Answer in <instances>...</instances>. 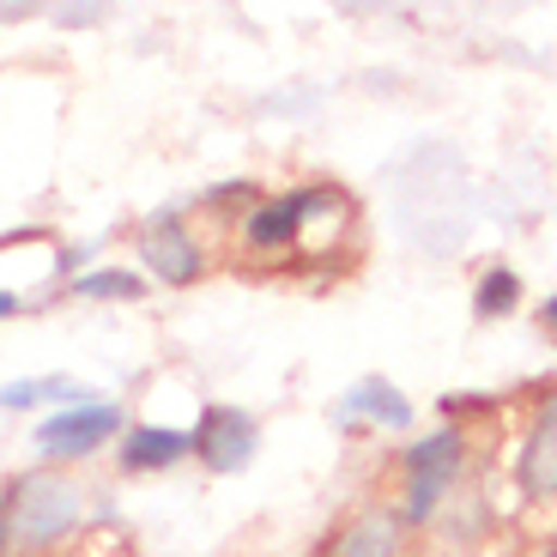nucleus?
I'll list each match as a JSON object with an SVG mask.
<instances>
[{"label": "nucleus", "instance_id": "5", "mask_svg": "<svg viewBox=\"0 0 557 557\" xmlns=\"http://www.w3.org/2000/svg\"><path fill=\"white\" fill-rule=\"evenodd\" d=\"M188 436H195V460L207 467L212 479L243 473V467L255 460V448H261V424H255V412H243V406H231V400L200 406L195 424H188Z\"/></svg>", "mask_w": 557, "mask_h": 557}, {"label": "nucleus", "instance_id": "17", "mask_svg": "<svg viewBox=\"0 0 557 557\" xmlns=\"http://www.w3.org/2000/svg\"><path fill=\"white\" fill-rule=\"evenodd\" d=\"M540 321H545V334L557 339V292H552V297H545V304H540Z\"/></svg>", "mask_w": 557, "mask_h": 557}, {"label": "nucleus", "instance_id": "11", "mask_svg": "<svg viewBox=\"0 0 557 557\" xmlns=\"http://www.w3.org/2000/svg\"><path fill=\"white\" fill-rule=\"evenodd\" d=\"M61 297H73V304H139L146 297V273L139 267H85V273H73L67 285H61Z\"/></svg>", "mask_w": 557, "mask_h": 557}, {"label": "nucleus", "instance_id": "14", "mask_svg": "<svg viewBox=\"0 0 557 557\" xmlns=\"http://www.w3.org/2000/svg\"><path fill=\"white\" fill-rule=\"evenodd\" d=\"M42 7H30V0H0V25H18V18H37Z\"/></svg>", "mask_w": 557, "mask_h": 557}, {"label": "nucleus", "instance_id": "13", "mask_svg": "<svg viewBox=\"0 0 557 557\" xmlns=\"http://www.w3.org/2000/svg\"><path fill=\"white\" fill-rule=\"evenodd\" d=\"M473 309L485 321L521 309V273H516V267H485V278H479V292H473Z\"/></svg>", "mask_w": 557, "mask_h": 557}, {"label": "nucleus", "instance_id": "4", "mask_svg": "<svg viewBox=\"0 0 557 557\" xmlns=\"http://www.w3.org/2000/svg\"><path fill=\"white\" fill-rule=\"evenodd\" d=\"M134 255L146 285H170V292H188L207 278V243L195 237V219L188 212H152V219L134 224Z\"/></svg>", "mask_w": 557, "mask_h": 557}, {"label": "nucleus", "instance_id": "8", "mask_svg": "<svg viewBox=\"0 0 557 557\" xmlns=\"http://www.w3.org/2000/svg\"><path fill=\"white\" fill-rule=\"evenodd\" d=\"M406 533L412 528L400 521V509H388V503H363L358 516L327 540V557H412Z\"/></svg>", "mask_w": 557, "mask_h": 557}, {"label": "nucleus", "instance_id": "7", "mask_svg": "<svg viewBox=\"0 0 557 557\" xmlns=\"http://www.w3.org/2000/svg\"><path fill=\"white\" fill-rule=\"evenodd\" d=\"M195 455V436L182 424H152V418H127L122 443H115V467L127 479H146V473H170L182 460Z\"/></svg>", "mask_w": 557, "mask_h": 557}, {"label": "nucleus", "instance_id": "1", "mask_svg": "<svg viewBox=\"0 0 557 557\" xmlns=\"http://www.w3.org/2000/svg\"><path fill=\"white\" fill-rule=\"evenodd\" d=\"M85 479L73 467H25L0 485V557H55L85 528Z\"/></svg>", "mask_w": 557, "mask_h": 557}, {"label": "nucleus", "instance_id": "15", "mask_svg": "<svg viewBox=\"0 0 557 557\" xmlns=\"http://www.w3.org/2000/svg\"><path fill=\"white\" fill-rule=\"evenodd\" d=\"M55 18H61V25H98V7H55Z\"/></svg>", "mask_w": 557, "mask_h": 557}, {"label": "nucleus", "instance_id": "6", "mask_svg": "<svg viewBox=\"0 0 557 557\" xmlns=\"http://www.w3.org/2000/svg\"><path fill=\"white\" fill-rule=\"evenodd\" d=\"M309 231V188H285L249 207V219L237 224V243L249 255H292Z\"/></svg>", "mask_w": 557, "mask_h": 557}, {"label": "nucleus", "instance_id": "16", "mask_svg": "<svg viewBox=\"0 0 557 557\" xmlns=\"http://www.w3.org/2000/svg\"><path fill=\"white\" fill-rule=\"evenodd\" d=\"M13 315H30V304H25V297H13L7 285H0V321H13Z\"/></svg>", "mask_w": 557, "mask_h": 557}, {"label": "nucleus", "instance_id": "10", "mask_svg": "<svg viewBox=\"0 0 557 557\" xmlns=\"http://www.w3.org/2000/svg\"><path fill=\"white\" fill-rule=\"evenodd\" d=\"M339 424H376V431H406L412 424V400L394 388L388 376H363L339 394Z\"/></svg>", "mask_w": 557, "mask_h": 557}, {"label": "nucleus", "instance_id": "12", "mask_svg": "<svg viewBox=\"0 0 557 557\" xmlns=\"http://www.w3.org/2000/svg\"><path fill=\"white\" fill-rule=\"evenodd\" d=\"M91 388H79L73 376H25V382H0V412H30V406H73Z\"/></svg>", "mask_w": 557, "mask_h": 557}, {"label": "nucleus", "instance_id": "3", "mask_svg": "<svg viewBox=\"0 0 557 557\" xmlns=\"http://www.w3.org/2000/svg\"><path fill=\"white\" fill-rule=\"evenodd\" d=\"M122 431H127V406L110 400V394H85L73 406H55V412L37 418L42 467H79V460L122 443Z\"/></svg>", "mask_w": 557, "mask_h": 557}, {"label": "nucleus", "instance_id": "2", "mask_svg": "<svg viewBox=\"0 0 557 557\" xmlns=\"http://www.w3.org/2000/svg\"><path fill=\"white\" fill-rule=\"evenodd\" d=\"M406 503H400V521L406 528H431L436 516L448 509L460 473H467V431L460 424H436L431 436H418L406 448Z\"/></svg>", "mask_w": 557, "mask_h": 557}, {"label": "nucleus", "instance_id": "9", "mask_svg": "<svg viewBox=\"0 0 557 557\" xmlns=\"http://www.w3.org/2000/svg\"><path fill=\"white\" fill-rule=\"evenodd\" d=\"M516 479H521V497H528V503H552L557 497V400H545L540 418L528 424Z\"/></svg>", "mask_w": 557, "mask_h": 557}, {"label": "nucleus", "instance_id": "18", "mask_svg": "<svg viewBox=\"0 0 557 557\" xmlns=\"http://www.w3.org/2000/svg\"><path fill=\"white\" fill-rule=\"evenodd\" d=\"M545 557H557V545H552V552H545Z\"/></svg>", "mask_w": 557, "mask_h": 557}]
</instances>
